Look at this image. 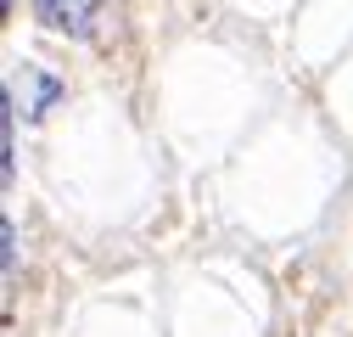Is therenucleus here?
Instances as JSON below:
<instances>
[{
  "label": "nucleus",
  "instance_id": "f257e3e1",
  "mask_svg": "<svg viewBox=\"0 0 353 337\" xmlns=\"http://www.w3.org/2000/svg\"><path fill=\"white\" fill-rule=\"evenodd\" d=\"M101 6H107V0H39V23H46V28H57V34L84 39V34L96 28Z\"/></svg>",
  "mask_w": 353,
  "mask_h": 337
}]
</instances>
